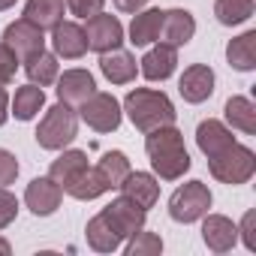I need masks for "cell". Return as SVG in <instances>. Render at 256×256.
<instances>
[{
  "mask_svg": "<svg viewBox=\"0 0 256 256\" xmlns=\"http://www.w3.org/2000/svg\"><path fill=\"white\" fill-rule=\"evenodd\" d=\"M145 151L151 157L154 172L163 181H178L187 169H190V154L184 148V136L175 124L169 126H157L145 139Z\"/></svg>",
  "mask_w": 256,
  "mask_h": 256,
  "instance_id": "6da1fadb",
  "label": "cell"
},
{
  "mask_svg": "<svg viewBox=\"0 0 256 256\" xmlns=\"http://www.w3.org/2000/svg\"><path fill=\"white\" fill-rule=\"evenodd\" d=\"M124 112L130 114L133 126L142 133H151L157 126H169L175 124V106L163 90H151V88H136L126 94L124 100Z\"/></svg>",
  "mask_w": 256,
  "mask_h": 256,
  "instance_id": "7a4b0ae2",
  "label": "cell"
},
{
  "mask_svg": "<svg viewBox=\"0 0 256 256\" xmlns=\"http://www.w3.org/2000/svg\"><path fill=\"white\" fill-rule=\"evenodd\" d=\"M208 169H211V175L220 184L238 187V184H247L253 178V172H256V154L250 148L232 142L223 151H217L214 157H208Z\"/></svg>",
  "mask_w": 256,
  "mask_h": 256,
  "instance_id": "3957f363",
  "label": "cell"
},
{
  "mask_svg": "<svg viewBox=\"0 0 256 256\" xmlns=\"http://www.w3.org/2000/svg\"><path fill=\"white\" fill-rule=\"evenodd\" d=\"M76 130H78V114L66 102H58L40 120V126H36V142L46 151H64L76 139Z\"/></svg>",
  "mask_w": 256,
  "mask_h": 256,
  "instance_id": "277c9868",
  "label": "cell"
},
{
  "mask_svg": "<svg viewBox=\"0 0 256 256\" xmlns=\"http://www.w3.org/2000/svg\"><path fill=\"white\" fill-rule=\"evenodd\" d=\"M208 208H211V190L202 181H190L178 187L169 199V217L178 223H196L208 214Z\"/></svg>",
  "mask_w": 256,
  "mask_h": 256,
  "instance_id": "5b68a950",
  "label": "cell"
},
{
  "mask_svg": "<svg viewBox=\"0 0 256 256\" xmlns=\"http://www.w3.org/2000/svg\"><path fill=\"white\" fill-rule=\"evenodd\" d=\"M78 114H82V120L90 126V130H96V133H112V130L120 126V102L112 94H100V90L90 94L82 102Z\"/></svg>",
  "mask_w": 256,
  "mask_h": 256,
  "instance_id": "8992f818",
  "label": "cell"
},
{
  "mask_svg": "<svg viewBox=\"0 0 256 256\" xmlns=\"http://www.w3.org/2000/svg\"><path fill=\"white\" fill-rule=\"evenodd\" d=\"M4 42L16 52V58L24 64L28 58H34V54H40L42 48H46V30L42 28H36L34 22H28V18H18V22H12L6 30H4Z\"/></svg>",
  "mask_w": 256,
  "mask_h": 256,
  "instance_id": "52a82bcc",
  "label": "cell"
},
{
  "mask_svg": "<svg viewBox=\"0 0 256 256\" xmlns=\"http://www.w3.org/2000/svg\"><path fill=\"white\" fill-rule=\"evenodd\" d=\"M102 214H106V220L112 223V229H114L120 238H130V235H136L139 229H145V208H139L133 199H126V196L108 202V205L102 208Z\"/></svg>",
  "mask_w": 256,
  "mask_h": 256,
  "instance_id": "ba28073f",
  "label": "cell"
},
{
  "mask_svg": "<svg viewBox=\"0 0 256 256\" xmlns=\"http://www.w3.org/2000/svg\"><path fill=\"white\" fill-rule=\"evenodd\" d=\"M88 28H84V36H88V48L94 52H112L124 42V28L114 16H106V12H96L90 18H84Z\"/></svg>",
  "mask_w": 256,
  "mask_h": 256,
  "instance_id": "9c48e42d",
  "label": "cell"
},
{
  "mask_svg": "<svg viewBox=\"0 0 256 256\" xmlns=\"http://www.w3.org/2000/svg\"><path fill=\"white\" fill-rule=\"evenodd\" d=\"M60 199H64V190L60 184H54L52 178H34L24 190V205L36 214V217H48L60 208Z\"/></svg>",
  "mask_w": 256,
  "mask_h": 256,
  "instance_id": "30bf717a",
  "label": "cell"
},
{
  "mask_svg": "<svg viewBox=\"0 0 256 256\" xmlns=\"http://www.w3.org/2000/svg\"><path fill=\"white\" fill-rule=\"evenodd\" d=\"M178 90L187 102H205L211 94H214V70L208 64H193L184 70L181 82H178Z\"/></svg>",
  "mask_w": 256,
  "mask_h": 256,
  "instance_id": "8fae6325",
  "label": "cell"
},
{
  "mask_svg": "<svg viewBox=\"0 0 256 256\" xmlns=\"http://www.w3.org/2000/svg\"><path fill=\"white\" fill-rule=\"evenodd\" d=\"M52 46H54V54L58 58H66V60H76L88 52V36H84V28H78L76 22H60L52 28Z\"/></svg>",
  "mask_w": 256,
  "mask_h": 256,
  "instance_id": "7c38bea8",
  "label": "cell"
},
{
  "mask_svg": "<svg viewBox=\"0 0 256 256\" xmlns=\"http://www.w3.org/2000/svg\"><path fill=\"white\" fill-rule=\"evenodd\" d=\"M90 94H96V82L88 70H66L58 76V96L66 106H82Z\"/></svg>",
  "mask_w": 256,
  "mask_h": 256,
  "instance_id": "4fadbf2b",
  "label": "cell"
},
{
  "mask_svg": "<svg viewBox=\"0 0 256 256\" xmlns=\"http://www.w3.org/2000/svg\"><path fill=\"white\" fill-rule=\"evenodd\" d=\"M193 34H196V22H193V16L187 10L163 12V24H160V36H157L160 42L178 48V46H187L193 40Z\"/></svg>",
  "mask_w": 256,
  "mask_h": 256,
  "instance_id": "5bb4252c",
  "label": "cell"
},
{
  "mask_svg": "<svg viewBox=\"0 0 256 256\" xmlns=\"http://www.w3.org/2000/svg\"><path fill=\"white\" fill-rule=\"evenodd\" d=\"M202 241L208 244V250L226 253L238 241V226L229 217H223V214H208L205 223H202Z\"/></svg>",
  "mask_w": 256,
  "mask_h": 256,
  "instance_id": "9a60e30c",
  "label": "cell"
},
{
  "mask_svg": "<svg viewBox=\"0 0 256 256\" xmlns=\"http://www.w3.org/2000/svg\"><path fill=\"white\" fill-rule=\"evenodd\" d=\"M126 199H133L139 208H154L157 205V199H160V184H157V178L154 175H148V172H133L130 169V175L124 178V184L118 187Z\"/></svg>",
  "mask_w": 256,
  "mask_h": 256,
  "instance_id": "2e32d148",
  "label": "cell"
},
{
  "mask_svg": "<svg viewBox=\"0 0 256 256\" xmlns=\"http://www.w3.org/2000/svg\"><path fill=\"white\" fill-rule=\"evenodd\" d=\"M100 70L112 84H130L136 78V58L118 46V48L100 54Z\"/></svg>",
  "mask_w": 256,
  "mask_h": 256,
  "instance_id": "e0dca14e",
  "label": "cell"
},
{
  "mask_svg": "<svg viewBox=\"0 0 256 256\" xmlns=\"http://www.w3.org/2000/svg\"><path fill=\"white\" fill-rule=\"evenodd\" d=\"M139 64H142V76H145L148 82H166V78L175 72V66H178V52H175L172 46L160 42V46H154Z\"/></svg>",
  "mask_w": 256,
  "mask_h": 256,
  "instance_id": "ac0fdd59",
  "label": "cell"
},
{
  "mask_svg": "<svg viewBox=\"0 0 256 256\" xmlns=\"http://www.w3.org/2000/svg\"><path fill=\"white\" fill-rule=\"evenodd\" d=\"M232 142H235V136H232V130H226L223 120L208 118V120L199 124V130H196V145H199V151H202L205 157H214L217 151H223V148L232 145Z\"/></svg>",
  "mask_w": 256,
  "mask_h": 256,
  "instance_id": "d6986e66",
  "label": "cell"
},
{
  "mask_svg": "<svg viewBox=\"0 0 256 256\" xmlns=\"http://www.w3.org/2000/svg\"><path fill=\"white\" fill-rule=\"evenodd\" d=\"M84 169H88V154H84V151H64V154L52 163L48 178H52L54 184H60V190H66Z\"/></svg>",
  "mask_w": 256,
  "mask_h": 256,
  "instance_id": "ffe728a7",
  "label": "cell"
},
{
  "mask_svg": "<svg viewBox=\"0 0 256 256\" xmlns=\"http://www.w3.org/2000/svg\"><path fill=\"white\" fill-rule=\"evenodd\" d=\"M84 235H88V244L96 250V253H112V250H118L120 247V235L112 229V223L106 220V214L100 211L96 217H90L88 220V229H84Z\"/></svg>",
  "mask_w": 256,
  "mask_h": 256,
  "instance_id": "44dd1931",
  "label": "cell"
},
{
  "mask_svg": "<svg viewBox=\"0 0 256 256\" xmlns=\"http://www.w3.org/2000/svg\"><path fill=\"white\" fill-rule=\"evenodd\" d=\"M226 60L238 72H250L256 66V30H247L238 40H232L226 46Z\"/></svg>",
  "mask_w": 256,
  "mask_h": 256,
  "instance_id": "7402d4cb",
  "label": "cell"
},
{
  "mask_svg": "<svg viewBox=\"0 0 256 256\" xmlns=\"http://www.w3.org/2000/svg\"><path fill=\"white\" fill-rule=\"evenodd\" d=\"M160 24H163V10H145L133 16L130 24V42L133 46H151L160 36Z\"/></svg>",
  "mask_w": 256,
  "mask_h": 256,
  "instance_id": "603a6c76",
  "label": "cell"
},
{
  "mask_svg": "<svg viewBox=\"0 0 256 256\" xmlns=\"http://www.w3.org/2000/svg\"><path fill=\"white\" fill-rule=\"evenodd\" d=\"M24 18L42 30H52L54 24L64 22V0H28Z\"/></svg>",
  "mask_w": 256,
  "mask_h": 256,
  "instance_id": "cb8c5ba5",
  "label": "cell"
},
{
  "mask_svg": "<svg viewBox=\"0 0 256 256\" xmlns=\"http://www.w3.org/2000/svg\"><path fill=\"white\" fill-rule=\"evenodd\" d=\"M226 120L235 126V130L253 136L256 133V106L247 96H229L226 100Z\"/></svg>",
  "mask_w": 256,
  "mask_h": 256,
  "instance_id": "d4e9b609",
  "label": "cell"
},
{
  "mask_svg": "<svg viewBox=\"0 0 256 256\" xmlns=\"http://www.w3.org/2000/svg\"><path fill=\"white\" fill-rule=\"evenodd\" d=\"M24 72H28V78H30L34 84L48 88L52 82H58V54H48V52L42 48L40 54H34V58L24 60Z\"/></svg>",
  "mask_w": 256,
  "mask_h": 256,
  "instance_id": "484cf974",
  "label": "cell"
},
{
  "mask_svg": "<svg viewBox=\"0 0 256 256\" xmlns=\"http://www.w3.org/2000/svg\"><path fill=\"white\" fill-rule=\"evenodd\" d=\"M46 106V90L40 88V84H24V88H18L16 90V100H12V114L18 118V120H30V118H36V112Z\"/></svg>",
  "mask_w": 256,
  "mask_h": 256,
  "instance_id": "4316f807",
  "label": "cell"
},
{
  "mask_svg": "<svg viewBox=\"0 0 256 256\" xmlns=\"http://www.w3.org/2000/svg\"><path fill=\"white\" fill-rule=\"evenodd\" d=\"M96 172L102 175V181L108 184V190H118L124 184V178L130 175V160H126V154H120V151H108V154H102Z\"/></svg>",
  "mask_w": 256,
  "mask_h": 256,
  "instance_id": "83f0119b",
  "label": "cell"
},
{
  "mask_svg": "<svg viewBox=\"0 0 256 256\" xmlns=\"http://www.w3.org/2000/svg\"><path fill=\"white\" fill-rule=\"evenodd\" d=\"M106 190H108V184H106V181H102V175H100L96 169H90V166H88V169H84V172L70 184V187H66V193H70L72 199H82V202L96 199V196H102Z\"/></svg>",
  "mask_w": 256,
  "mask_h": 256,
  "instance_id": "f1b7e54d",
  "label": "cell"
},
{
  "mask_svg": "<svg viewBox=\"0 0 256 256\" xmlns=\"http://www.w3.org/2000/svg\"><path fill=\"white\" fill-rule=\"evenodd\" d=\"M214 16H217L220 24L235 28V24H241V22H247L253 16V0H217Z\"/></svg>",
  "mask_w": 256,
  "mask_h": 256,
  "instance_id": "f546056e",
  "label": "cell"
},
{
  "mask_svg": "<svg viewBox=\"0 0 256 256\" xmlns=\"http://www.w3.org/2000/svg\"><path fill=\"white\" fill-rule=\"evenodd\" d=\"M163 250V241H160V235H154V232H136V235H130V244H126V253L130 256H157Z\"/></svg>",
  "mask_w": 256,
  "mask_h": 256,
  "instance_id": "4dcf8cb0",
  "label": "cell"
},
{
  "mask_svg": "<svg viewBox=\"0 0 256 256\" xmlns=\"http://www.w3.org/2000/svg\"><path fill=\"white\" fill-rule=\"evenodd\" d=\"M18 58H16V52L6 46V42H0V84H10L12 78H16V70H18Z\"/></svg>",
  "mask_w": 256,
  "mask_h": 256,
  "instance_id": "1f68e13d",
  "label": "cell"
},
{
  "mask_svg": "<svg viewBox=\"0 0 256 256\" xmlns=\"http://www.w3.org/2000/svg\"><path fill=\"white\" fill-rule=\"evenodd\" d=\"M18 214V199L6 190V187H0V229H6Z\"/></svg>",
  "mask_w": 256,
  "mask_h": 256,
  "instance_id": "d6a6232c",
  "label": "cell"
},
{
  "mask_svg": "<svg viewBox=\"0 0 256 256\" xmlns=\"http://www.w3.org/2000/svg\"><path fill=\"white\" fill-rule=\"evenodd\" d=\"M16 175H18V160H16V154H10L6 148H0V187L12 184Z\"/></svg>",
  "mask_w": 256,
  "mask_h": 256,
  "instance_id": "836d02e7",
  "label": "cell"
},
{
  "mask_svg": "<svg viewBox=\"0 0 256 256\" xmlns=\"http://www.w3.org/2000/svg\"><path fill=\"white\" fill-rule=\"evenodd\" d=\"M102 4H106V0H66L70 12L78 16V18H90L96 12H102Z\"/></svg>",
  "mask_w": 256,
  "mask_h": 256,
  "instance_id": "e575fe53",
  "label": "cell"
},
{
  "mask_svg": "<svg viewBox=\"0 0 256 256\" xmlns=\"http://www.w3.org/2000/svg\"><path fill=\"white\" fill-rule=\"evenodd\" d=\"M238 232L244 235L247 250H256V211H247V214H244V220H241Z\"/></svg>",
  "mask_w": 256,
  "mask_h": 256,
  "instance_id": "d590c367",
  "label": "cell"
},
{
  "mask_svg": "<svg viewBox=\"0 0 256 256\" xmlns=\"http://www.w3.org/2000/svg\"><path fill=\"white\" fill-rule=\"evenodd\" d=\"M145 4H148V0H114V6H118L120 12H130V16H136Z\"/></svg>",
  "mask_w": 256,
  "mask_h": 256,
  "instance_id": "8d00e7d4",
  "label": "cell"
},
{
  "mask_svg": "<svg viewBox=\"0 0 256 256\" xmlns=\"http://www.w3.org/2000/svg\"><path fill=\"white\" fill-rule=\"evenodd\" d=\"M6 118H10V96H6L4 84H0V126L6 124Z\"/></svg>",
  "mask_w": 256,
  "mask_h": 256,
  "instance_id": "74e56055",
  "label": "cell"
},
{
  "mask_svg": "<svg viewBox=\"0 0 256 256\" xmlns=\"http://www.w3.org/2000/svg\"><path fill=\"white\" fill-rule=\"evenodd\" d=\"M10 253H12L10 241H6V238H0V256H10Z\"/></svg>",
  "mask_w": 256,
  "mask_h": 256,
  "instance_id": "f35d334b",
  "label": "cell"
},
{
  "mask_svg": "<svg viewBox=\"0 0 256 256\" xmlns=\"http://www.w3.org/2000/svg\"><path fill=\"white\" fill-rule=\"evenodd\" d=\"M12 4H16V0H0V12H4V10H10Z\"/></svg>",
  "mask_w": 256,
  "mask_h": 256,
  "instance_id": "ab89813d",
  "label": "cell"
}]
</instances>
